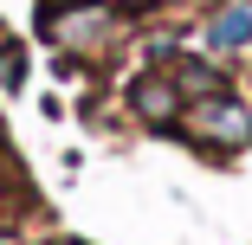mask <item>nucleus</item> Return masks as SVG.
Returning <instances> with one entry per match:
<instances>
[{"instance_id": "1", "label": "nucleus", "mask_w": 252, "mask_h": 245, "mask_svg": "<svg viewBox=\"0 0 252 245\" xmlns=\"http://www.w3.org/2000/svg\"><path fill=\"white\" fill-rule=\"evenodd\" d=\"M194 136L200 142H226V149H246L252 142V110L233 104V97H207L200 116H194Z\"/></svg>"}, {"instance_id": "2", "label": "nucleus", "mask_w": 252, "mask_h": 245, "mask_svg": "<svg viewBox=\"0 0 252 245\" xmlns=\"http://www.w3.org/2000/svg\"><path fill=\"white\" fill-rule=\"evenodd\" d=\"M129 97H136V116H142V123H156V129H175V123H181V90H175V78H142Z\"/></svg>"}, {"instance_id": "3", "label": "nucleus", "mask_w": 252, "mask_h": 245, "mask_svg": "<svg viewBox=\"0 0 252 245\" xmlns=\"http://www.w3.org/2000/svg\"><path fill=\"white\" fill-rule=\"evenodd\" d=\"M246 39H252V7L246 0H233V7H220L207 20V45L214 52H233V45H246Z\"/></svg>"}, {"instance_id": "4", "label": "nucleus", "mask_w": 252, "mask_h": 245, "mask_svg": "<svg viewBox=\"0 0 252 245\" xmlns=\"http://www.w3.org/2000/svg\"><path fill=\"white\" fill-rule=\"evenodd\" d=\"M104 26H110L104 7H84V13H45V32H59V39H71V45H91Z\"/></svg>"}, {"instance_id": "5", "label": "nucleus", "mask_w": 252, "mask_h": 245, "mask_svg": "<svg viewBox=\"0 0 252 245\" xmlns=\"http://www.w3.org/2000/svg\"><path fill=\"white\" fill-rule=\"evenodd\" d=\"M175 90H181V97H220V71L200 65V58H188V65L175 71Z\"/></svg>"}, {"instance_id": "6", "label": "nucleus", "mask_w": 252, "mask_h": 245, "mask_svg": "<svg viewBox=\"0 0 252 245\" xmlns=\"http://www.w3.org/2000/svg\"><path fill=\"white\" fill-rule=\"evenodd\" d=\"M59 245H78V239H59Z\"/></svg>"}]
</instances>
